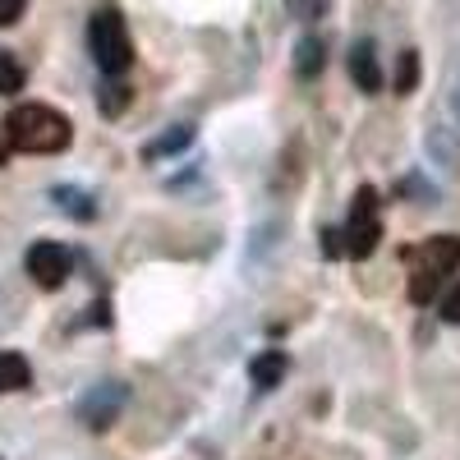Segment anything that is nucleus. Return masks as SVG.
I'll list each match as a JSON object with an SVG mask.
<instances>
[{
    "instance_id": "1",
    "label": "nucleus",
    "mask_w": 460,
    "mask_h": 460,
    "mask_svg": "<svg viewBox=\"0 0 460 460\" xmlns=\"http://www.w3.org/2000/svg\"><path fill=\"white\" fill-rule=\"evenodd\" d=\"M74 138V125L47 102H23L5 115V143L14 152H32V157H51V152H65Z\"/></svg>"
},
{
    "instance_id": "2",
    "label": "nucleus",
    "mask_w": 460,
    "mask_h": 460,
    "mask_svg": "<svg viewBox=\"0 0 460 460\" xmlns=\"http://www.w3.org/2000/svg\"><path fill=\"white\" fill-rule=\"evenodd\" d=\"M88 51L106 74H125L134 65V37L120 10H97L88 19Z\"/></svg>"
},
{
    "instance_id": "3",
    "label": "nucleus",
    "mask_w": 460,
    "mask_h": 460,
    "mask_svg": "<svg viewBox=\"0 0 460 460\" xmlns=\"http://www.w3.org/2000/svg\"><path fill=\"white\" fill-rule=\"evenodd\" d=\"M382 240V221H377V194L364 184L355 194V208H350V226L341 230V249L350 258H368Z\"/></svg>"
},
{
    "instance_id": "4",
    "label": "nucleus",
    "mask_w": 460,
    "mask_h": 460,
    "mask_svg": "<svg viewBox=\"0 0 460 460\" xmlns=\"http://www.w3.org/2000/svg\"><path fill=\"white\" fill-rule=\"evenodd\" d=\"M125 401H129V387H125V382H97V387L79 401V419H84L93 433H106L115 419L125 414Z\"/></svg>"
},
{
    "instance_id": "5",
    "label": "nucleus",
    "mask_w": 460,
    "mask_h": 460,
    "mask_svg": "<svg viewBox=\"0 0 460 460\" xmlns=\"http://www.w3.org/2000/svg\"><path fill=\"white\" fill-rule=\"evenodd\" d=\"M23 262H28V277L42 286V290H60V286L69 281V267H74L69 249L56 244V240H37V244L28 249Z\"/></svg>"
},
{
    "instance_id": "6",
    "label": "nucleus",
    "mask_w": 460,
    "mask_h": 460,
    "mask_svg": "<svg viewBox=\"0 0 460 460\" xmlns=\"http://www.w3.org/2000/svg\"><path fill=\"white\" fill-rule=\"evenodd\" d=\"M414 272H429V277H451L456 267H460V235H433V240H424V249L414 253Z\"/></svg>"
},
{
    "instance_id": "7",
    "label": "nucleus",
    "mask_w": 460,
    "mask_h": 460,
    "mask_svg": "<svg viewBox=\"0 0 460 460\" xmlns=\"http://www.w3.org/2000/svg\"><path fill=\"white\" fill-rule=\"evenodd\" d=\"M350 79L359 93H377L382 88V69H377V56H373V42H355L350 47Z\"/></svg>"
},
{
    "instance_id": "8",
    "label": "nucleus",
    "mask_w": 460,
    "mask_h": 460,
    "mask_svg": "<svg viewBox=\"0 0 460 460\" xmlns=\"http://www.w3.org/2000/svg\"><path fill=\"white\" fill-rule=\"evenodd\" d=\"M286 368H290L286 350H262V355L253 359L249 377H253V387H258V392H272V387H281V377H286Z\"/></svg>"
},
{
    "instance_id": "9",
    "label": "nucleus",
    "mask_w": 460,
    "mask_h": 460,
    "mask_svg": "<svg viewBox=\"0 0 460 460\" xmlns=\"http://www.w3.org/2000/svg\"><path fill=\"white\" fill-rule=\"evenodd\" d=\"M327 65V42L323 37H304V42L295 47V74L299 79H318Z\"/></svg>"
},
{
    "instance_id": "10",
    "label": "nucleus",
    "mask_w": 460,
    "mask_h": 460,
    "mask_svg": "<svg viewBox=\"0 0 460 460\" xmlns=\"http://www.w3.org/2000/svg\"><path fill=\"white\" fill-rule=\"evenodd\" d=\"M28 382H32L28 359L14 355V350H0V392H23Z\"/></svg>"
},
{
    "instance_id": "11",
    "label": "nucleus",
    "mask_w": 460,
    "mask_h": 460,
    "mask_svg": "<svg viewBox=\"0 0 460 460\" xmlns=\"http://www.w3.org/2000/svg\"><path fill=\"white\" fill-rule=\"evenodd\" d=\"M189 143H194V125H175L171 134H162L157 143L143 147V162H157V157H171V152H184Z\"/></svg>"
},
{
    "instance_id": "12",
    "label": "nucleus",
    "mask_w": 460,
    "mask_h": 460,
    "mask_svg": "<svg viewBox=\"0 0 460 460\" xmlns=\"http://www.w3.org/2000/svg\"><path fill=\"white\" fill-rule=\"evenodd\" d=\"M51 199L60 203V212H69V217H79V221H93L97 217V208H93V199L84 194V189H51Z\"/></svg>"
},
{
    "instance_id": "13",
    "label": "nucleus",
    "mask_w": 460,
    "mask_h": 460,
    "mask_svg": "<svg viewBox=\"0 0 460 460\" xmlns=\"http://www.w3.org/2000/svg\"><path fill=\"white\" fill-rule=\"evenodd\" d=\"M23 84H28V74H23L19 56H14V51H0V97L23 93Z\"/></svg>"
},
{
    "instance_id": "14",
    "label": "nucleus",
    "mask_w": 460,
    "mask_h": 460,
    "mask_svg": "<svg viewBox=\"0 0 460 460\" xmlns=\"http://www.w3.org/2000/svg\"><path fill=\"white\" fill-rule=\"evenodd\" d=\"M419 88V51H401V65H396V93L410 97Z\"/></svg>"
},
{
    "instance_id": "15",
    "label": "nucleus",
    "mask_w": 460,
    "mask_h": 460,
    "mask_svg": "<svg viewBox=\"0 0 460 460\" xmlns=\"http://www.w3.org/2000/svg\"><path fill=\"white\" fill-rule=\"evenodd\" d=\"M286 5H290V19H299V23H318L323 10H327V0H286Z\"/></svg>"
},
{
    "instance_id": "16",
    "label": "nucleus",
    "mask_w": 460,
    "mask_h": 460,
    "mask_svg": "<svg viewBox=\"0 0 460 460\" xmlns=\"http://www.w3.org/2000/svg\"><path fill=\"white\" fill-rule=\"evenodd\" d=\"M97 106H102V115H120L129 106V88H106Z\"/></svg>"
},
{
    "instance_id": "17",
    "label": "nucleus",
    "mask_w": 460,
    "mask_h": 460,
    "mask_svg": "<svg viewBox=\"0 0 460 460\" xmlns=\"http://www.w3.org/2000/svg\"><path fill=\"white\" fill-rule=\"evenodd\" d=\"M438 309H442V323H451V327H460V281L442 295V304H438Z\"/></svg>"
},
{
    "instance_id": "18",
    "label": "nucleus",
    "mask_w": 460,
    "mask_h": 460,
    "mask_svg": "<svg viewBox=\"0 0 460 460\" xmlns=\"http://www.w3.org/2000/svg\"><path fill=\"white\" fill-rule=\"evenodd\" d=\"M23 10H28V0H0V28L19 23V19H23Z\"/></svg>"
},
{
    "instance_id": "19",
    "label": "nucleus",
    "mask_w": 460,
    "mask_h": 460,
    "mask_svg": "<svg viewBox=\"0 0 460 460\" xmlns=\"http://www.w3.org/2000/svg\"><path fill=\"white\" fill-rule=\"evenodd\" d=\"M323 253L327 258H341L345 249H341V230H323Z\"/></svg>"
},
{
    "instance_id": "20",
    "label": "nucleus",
    "mask_w": 460,
    "mask_h": 460,
    "mask_svg": "<svg viewBox=\"0 0 460 460\" xmlns=\"http://www.w3.org/2000/svg\"><path fill=\"white\" fill-rule=\"evenodd\" d=\"M5 157H10V152H5V147H0V166H5Z\"/></svg>"
}]
</instances>
